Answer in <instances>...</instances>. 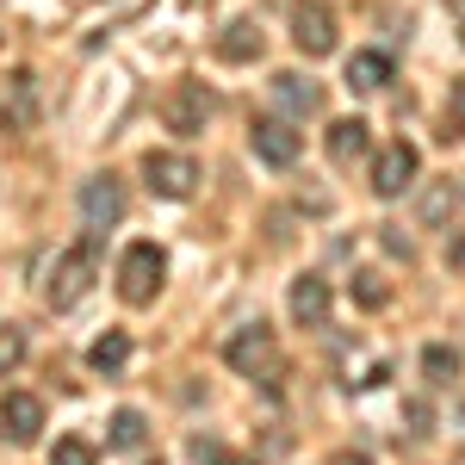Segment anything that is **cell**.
I'll return each instance as SVG.
<instances>
[{"label":"cell","instance_id":"cell-1","mask_svg":"<svg viewBox=\"0 0 465 465\" xmlns=\"http://www.w3.org/2000/svg\"><path fill=\"white\" fill-rule=\"evenodd\" d=\"M94 273H100V230H87V236H81L69 254H56V267H50V286H44L50 311H74V304L94 292Z\"/></svg>","mask_w":465,"mask_h":465},{"label":"cell","instance_id":"cell-2","mask_svg":"<svg viewBox=\"0 0 465 465\" xmlns=\"http://www.w3.org/2000/svg\"><path fill=\"white\" fill-rule=\"evenodd\" d=\"M223 360H230V372H242V379H261L267 391L280 385V372H286V360H280V341H273V329L267 322H249V329H236L230 341H223Z\"/></svg>","mask_w":465,"mask_h":465},{"label":"cell","instance_id":"cell-3","mask_svg":"<svg viewBox=\"0 0 465 465\" xmlns=\"http://www.w3.org/2000/svg\"><path fill=\"white\" fill-rule=\"evenodd\" d=\"M162 280H168V254L155 249V242H131V249L118 254V298H124L131 311L155 304Z\"/></svg>","mask_w":465,"mask_h":465},{"label":"cell","instance_id":"cell-4","mask_svg":"<svg viewBox=\"0 0 465 465\" xmlns=\"http://www.w3.org/2000/svg\"><path fill=\"white\" fill-rule=\"evenodd\" d=\"M212 112H217V94L205 81H174L168 100H162V124H168L174 137H199V131L212 124Z\"/></svg>","mask_w":465,"mask_h":465},{"label":"cell","instance_id":"cell-5","mask_svg":"<svg viewBox=\"0 0 465 465\" xmlns=\"http://www.w3.org/2000/svg\"><path fill=\"white\" fill-rule=\"evenodd\" d=\"M143 180H149L155 199H193V186H199V162L180 155V149H149V155H143Z\"/></svg>","mask_w":465,"mask_h":465},{"label":"cell","instance_id":"cell-6","mask_svg":"<svg viewBox=\"0 0 465 465\" xmlns=\"http://www.w3.org/2000/svg\"><path fill=\"white\" fill-rule=\"evenodd\" d=\"M249 149L267 162V168H292L298 149H304V137H298V124H292L286 112H267V118H254V124H249Z\"/></svg>","mask_w":465,"mask_h":465},{"label":"cell","instance_id":"cell-7","mask_svg":"<svg viewBox=\"0 0 465 465\" xmlns=\"http://www.w3.org/2000/svg\"><path fill=\"white\" fill-rule=\"evenodd\" d=\"M416 168H422V155H416V143H385L379 155H372V193L379 199H403L410 186H416Z\"/></svg>","mask_w":465,"mask_h":465},{"label":"cell","instance_id":"cell-8","mask_svg":"<svg viewBox=\"0 0 465 465\" xmlns=\"http://www.w3.org/2000/svg\"><path fill=\"white\" fill-rule=\"evenodd\" d=\"M292 44H298V56H329L335 50V13L322 6V0H298L292 6Z\"/></svg>","mask_w":465,"mask_h":465},{"label":"cell","instance_id":"cell-9","mask_svg":"<svg viewBox=\"0 0 465 465\" xmlns=\"http://www.w3.org/2000/svg\"><path fill=\"white\" fill-rule=\"evenodd\" d=\"M124 217V180L118 174H94L81 186V223L87 230H112Z\"/></svg>","mask_w":465,"mask_h":465},{"label":"cell","instance_id":"cell-10","mask_svg":"<svg viewBox=\"0 0 465 465\" xmlns=\"http://www.w3.org/2000/svg\"><path fill=\"white\" fill-rule=\"evenodd\" d=\"M0 429H6V440H13V447H32L37 434H44V397L6 391V397H0Z\"/></svg>","mask_w":465,"mask_h":465},{"label":"cell","instance_id":"cell-11","mask_svg":"<svg viewBox=\"0 0 465 465\" xmlns=\"http://www.w3.org/2000/svg\"><path fill=\"white\" fill-rule=\"evenodd\" d=\"M267 94H273V106L286 112V118H317V112H322V87L311 81V74H292V69L273 74Z\"/></svg>","mask_w":465,"mask_h":465},{"label":"cell","instance_id":"cell-12","mask_svg":"<svg viewBox=\"0 0 465 465\" xmlns=\"http://www.w3.org/2000/svg\"><path fill=\"white\" fill-rule=\"evenodd\" d=\"M0 124H6V131H32L37 124V74L32 69H19L6 81V94H0Z\"/></svg>","mask_w":465,"mask_h":465},{"label":"cell","instance_id":"cell-13","mask_svg":"<svg viewBox=\"0 0 465 465\" xmlns=\"http://www.w3.org/2000/svg\"><path fill=\"white\" fill-rule=\"evenodd\" d=\"M286 304L304 329H322V322H329V280H322V273H298L292 292H286Z\"/></svg>","mask_w":465,"mask_h":465},{"label":"cell","instance_id":"cell-14","mask_svg":"<svg viewBox=\"0 0 465 465\" xmlns=\"http://www.w3.org/2000/svg\"><path fill=\"white\" fill-rule=\"evenodd\" d=\"M261 50H267V37H261L254 19H230V25L217 32V56H223V63H254Z\"/></svg>","mask_w":465,"mask_h":465},{"label":"cell","instance_id":"cell-15","mask_svg":"<svg viewBox=\"0 0 465 465\" xmlns=\"http://www.w3.org/2000/svg\"><path fill=\"white\" fill-rule=\"evenodd\" d=\"M348 87L354 94H385L391 87V56L385 50H354L348 56Z\"/></svg>","mask_w":465,"mask_h":465},{"label":"cell","instance_id":"cell-16","mask_svg":"<svg viewBox=\"0 0 465 465\" xmlns=\"http://www.w3.org/2000/svg\"><path fill=\"white\" fill-rule=\"evenodd\" d=\"M460 212H465V180H434L422 193V223H434V230H447Z\"/></svg>","mask_w":465,"mask_h":465},{"label":"cell","instance_id":"cell-17","mask_svg":"<svg viewBox=\"0 0 465 465\" xmlns=\"http://www.w3.org/2000/svg\"><path fill=\"white\" fill-rule=\"evenodd\" d=\"M366 149H372V124H366V118H335V124H329V155H335L341 168L360 162Z\"/></svg>","mask_w":465,"mask_h":465},{"label":"cell","instance_id":"cell-18","mask_svg":"<svg viewBox=\"0 0 465 465\" xmlns=\"http://www.w3.org/2000/svg\"><path fill=\"white\" fill-rule=\"evenodd\" d=\"M124 360H131V335H124V329H106V335L87 348V366H94L100 379H118V372H124Z\"/></svg>","mask_w":465,"mask_h":465},{"label":"cell","instance_id":"cell-19","mask_svg":"<svg viewBox=\"0 0 465 465\" xmlns=\"http://www.w3.org/2000/svg\"><path fill=\"white\" fill-rule=\"evenodd\" d=\"M143 440H149L143 410H112V422H106V447H118V453H137Z\"/></svg>","mask_w":465,"mask_h":465},{"label":"cell","instance_id":"cell-20","mask_svg":"<svg viewBox=\"0 0 465 465\" xmlns=\"http://www.w3.org/2000/svg\"><path fill=\"white\" fill-rule=\"evenodd\" d=\"M422 372H429V385H453L460 379V354L434 341V348H422Z\"/></svg>","mask_w":465,"mask_h":465},{"label":"cell","instance_id":"cell-21","mask_svg":"<svg viewBox=\"0 0 465 465\" xmlns=\"http://www.w3.org/2000/svg\"><path fill=\"white\" fill-rule=\"evenodd\" d=\"M19 366H25V329H13V322H6V329H0V379H6V372H19Z\"/></svg>","mask_w":465,"mask_h":465},{"label":"cell","instance_id":"cell-22","mask_svg":"<svg viewBox=\"0 0 465 465\" xmlns=\"http://www.w3.org/2000/svg\"><path fill=\"white\" fill-rule=\"evenodd\" d=\"M50 465H100V453H94L87 440H74V434H63V440L50 447Z\"/></svg>","mask_w":465,"mask_h":465},{"label":"cell","instance_id":"cell-23","mask_svg":"<svg viewBox=\"0 0 465 465\" xmlns=\"http://www.w3.org/2000/svg\"><path fill=\"white\" fill-rule=\"evenodd\" d=\"M440 137H447V143L465 137V74L453 81V94H447V124H440Z\"/></svg>","mask_w":465,"mask_h":465},{"label":"cell","instance_id":"cell-24","mask_svg":"<svg viewBox=\"0 0 465 465\" xmlns=\"http://www.w3.org/2000/svg\"><path fill=\"white\" fill-rule=\"evenodd\" d=\"M354 298H360V304H366V311H379V304L391 298V286H385L379 273H354Z\"/></svg>","mask_w":465,"mask_h":465},{"label":"cell","instance_id":"cell-25","mask_svg":"<svg viewBox=\"0 0 465 465\" xmlns=\"http://www.w3.org/2000/svg\"><path fill=\"white\" fill-rule=\"evenodd\" d=\"M403 416H410V434H429L434 429V410L422 403V397H410V403H403Z\"/></svg>","mask_w":465,"mask_h":465},{"label":"cell","instance_id":"cell-26","mask_svg":"<svg viewBox=\"0 0 465 465\" xmlns=\"http://www.w3.org/2000/svg\"><path fill=\"white\" fill-rule=\"evenodd\" d=\"M379 242H385V254H397V261H416V242H410V236H397L391 223L379 230Z\"/></svg>","mask_w":465,"mask_h":465},{"label":"cell","instance_id":"cell-27","mask_svg":"<svg viewBox=\"0 0 465 465\" xmlns=\"http://www.w3.org/2000/svg\"><path fill=\"white\" fill-rule=\"evenodd\" d=\"M193 460H199V465H217V460H223V447H217V440H205V434H199V440H193Z\"/></svg>","mask_w":465,"mask_h":465},{"label":"cell","instance_id":"cell-28","mask_svg":"<svg viewBox=\"0 0 465 465\" xmlns=\"http://www.w3.org/2000/svg\"><path fill=\"white\" fill-rule=\"evenodd\" d=\"M335 465H372L366 453H335Z\"/></svg>","mask_w":465,"mask_h":465},{"label":"cell","instance_id":"cell-29","mask_svg":"<svg viewBox=\"0 0 465 465\" xmlns=\"http://www.w3.org/2000/svg\"><path fill=\"white\" fill-rule=\"evenodd\" d=\"M217 465H254V460H236V453H223V460H217Z\"/></svg>","mask_w":465,"mask_h":465},{"label":"cell","instance_id":"cell-30","mask_svg":"<svg viewBox=\"0 0 465 465\" xmlns=\"http://www.w3.org/2000/svg\"><path fill=\"white\" fill-rule=\"evenodd\" d=\"M447 6H453V13H465V0H447Z\"/></svg>","mask_w":465,"mask_h":465},{"label":"cell","instance_id":"cell-31","mask_svg":"<svg viewBox=\"0 0 465 465\" xmlns=\"http://www.w3.org/2000/svg\"><path fill=\"white\" fill-rule=\"evenodd\" d=\"M460 44H465V13H460Z\"/></svg>","mask_w":465,"mask_h":465},{"label":"cell","instance_id":"cell-32","mask_svg":"<svg viewBox=\"0 0 465 465\" xmlns=\"http://www.w3.org/2000/svg\"><path fill=\"white\" fill-rule=\"evenodd\" d=\"M143 465H162V460H143Z\"/></svg>","mask_w":465,"mask_h":465}]
</instances>
